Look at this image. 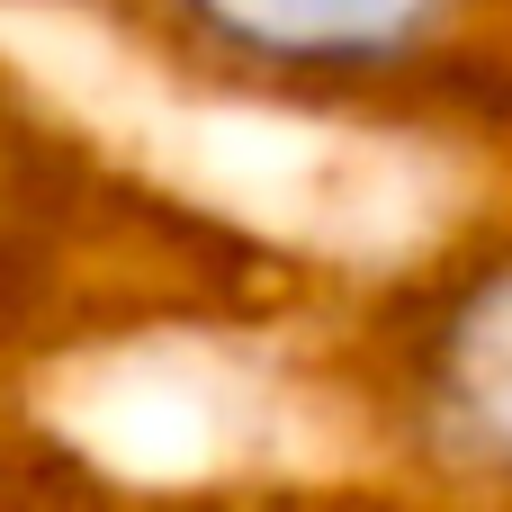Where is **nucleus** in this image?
Wrapping results in <instances>:
<instances>
[{
  "mask_svg": "<svg viewBox=\"0 0 512 512\" xmlns=\"http://www.w3.org/2000/svg\"><path fill=\"white\" fill-rule=\"evenodd\" d=\"M171 72L297 117L512 126V0H99Z\"/></svg>",
  "mask_w": 512,
  "mask_h": 512,
  "instance_id": "f257e3e1",
  "label": "nucleus"
},
{
  "mask_svg": "<svg viewBox=\"0 0 512 512\" xmlns=\"http://www.w3.org/2000/svg\"><path fill=\"white\" fill-rule=\"evenodd\" d=\"M342 369L396 486L450 512H512V216L459 225L396 270L360 306Z\"/></svg>",
  "mask_w": 512,
  "mask_h": 512,
  "instance_id": "f03ea898",
  "label": "nucleus"
},
{
  "mask_svg": "<svg viewBox=\"0 0 512 512\" xmlns=\"http://www.w3.org/2000/svg\"><path fill=\"white\" fill-rule=\"evenodd\" d=\"M216 225H171V198L108 171L27 81L0 72V342L36 351L135 306L144 261L207 288Z\"/></svg>",
  "mask_w": 512,
  "mask_h": 512,
  "instance_id": "7ed1b4c3",
  "label": "nucleus"
},
{
  "mask_svg": "<svg viewBox=\"0 0 512 512\" xmlns=\"http://www.w3.org/2000/svg\"><path fill=\"white\" fill-rule=\"evenodd\" d=\"M198 512H450L414 486H261V495H216Z\"/></svg>",
  "mask_w": 512,
  "mask_h": 512,
  "instance_id": "20e7f679",
  "label": "nucleus"
},
{
  "mask_svg": "<svg viewBox=\"0 0 512 512\" xmlns=\"http://www.w3.org/2000/svg\"><path fill=\"white\" fill-rule=\"evenodd\" d=\"M27 477H36V459L0 441V512H45V504H36V486H27Z\"/></svg>",
  "mask_w": 512,
  "mask_h": 512,
  "instance_id": "39448f33",
  "label": "nucleus"
}]
</instances>
